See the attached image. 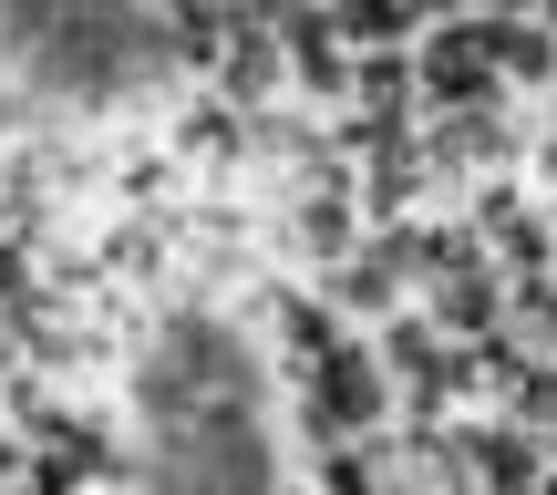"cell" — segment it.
Here are the masks:
<instances>
[{
  "instance_id": "obj_3",
  "label": "cell",
  "mask_w": 557,
  "mask_h": 495,
  "mask_svg": "<svg viewBox=\"0 0 557 495\" xmlns=\"http://www.w3.org/2000/svg\"><path fill=\"white\" fill-rule=\"evenodd\" d=\"M361 103H372V114H393V94H403V62H361Z\"/></svg>"
},
{
  "instance_id": "obj_2",
  "label": "cell",
  "mask_w": 557,
  "mask_h": 495,
  "mask_svg": "<svg viewBox=\"0 0 557 495\" xmlns=\"http://www.w3.org/2000/svg\"><path fill=\"white\" fill-rule=\"evenodd\" d=\"M320 403H331V423H372L382 413V382L361 351H320Z\"/></svg>"
},
{
  "instance_id": "obj_5",
  "label": "cell",
  "mask_w": 557,
  "mask_h": 495,
  "mask_svg": "<svg viewBox=\"0 0 557 495\" xmlns=\"http://www.w3.org/2000/svg\"><path fill=\"white\" fill-rule=\"evenodd\" d=\"M423 11H465V0H423Z\"/></svg>"
},
{
  "instance_id": "obj_4",
  "label": "cell",
  "mask_w": 557,
  "mask_h": 495,
  "mask_svg": "<svg viewBox=\"0 0 557 495\" xmlns=\"http://www.w3.org/2000/svg\"><path fill=\"white\" fill-rule=\"evenodd\" d=\"M176 11H186V32H197V41H218V11H227V0H176Z\"/></svg>"
},
{
  "instance_id": "obj_1",
  "label": "cell",
  "mask_w": 557,
  "mask_h": 495,
  "mask_svg": "<svg viewBox=\"0 0 557 495\" xmlns=\"http://www.w3.org/2000/svg\"><path fill=\"white\" fill-rule=\"evenodd\" d=\"M496 73H506V41H496V32H465V21L434 41V52H423V94H434V103H455V114L496 94Z\"/></svg>"
}]
</instances>
